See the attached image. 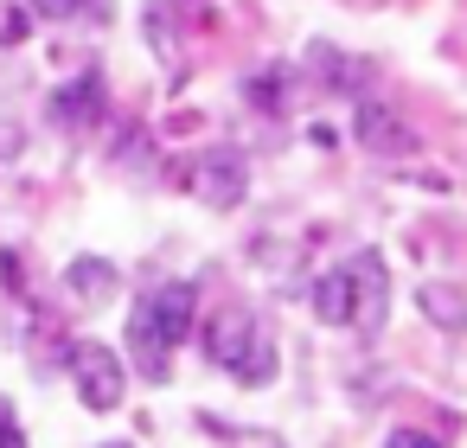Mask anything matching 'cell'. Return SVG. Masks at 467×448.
<instances>
[{
	"instance_id": "9",
	"label": "cell",
	"mask_w": 467,
	"mask_h": 448,
	"mask_svg": "<svg viewBox=\"0 0 467 448\" xmlns=\"http://www.w3.org/2000/svg\"><path fill=\"white\" fill-rule=\"evenodd\" d=\"M71 288H78L84 301H109V295H116V269H109L103 256H78V263H71Z\"/></svg>"
},
{
	"instance_id": "5",
	"label": "cell",
	"mask_w": 467,
	"mask_h": 448,
	"mask_svg": "<svg viewBox=\"0 0 467 448\" xmlns=\"http://www.w3.org/2000/svg\"><path fill=\"white\" fill-rule=\"evenodd\" d=\"M71 384H78V397H84V410H116L122 403V391H129V371H122V359L109 352V346H97V339H78L71 346Z\"/></svg>"
},
{
	"instance_id": "13",
	"label": "cell",
	"mask_w": 467,
	"mask_h": 448,
	"mask_svg": "<svg viewBox=\"0 0 467 448\" xmlns=\"http://www.w3.org/2000/svg\"><path fill=\"white\" fill-rule=\"evenodd\" d=\"M384 448H441V442H435L429 429H390V442H384Z\"/></svg>"
},
{
	"instance_id": "11",
	"label": "cell",
	"mask_w": 467,
	"mask_h": 448,
	"mask_svg": "<svg viewBox=\"0 0 467 448\" xmlns=\"http://www.w3.org/2000/svg\"><path fill=\"white\" fill-rule=\"evenodd\" d=\"M33 14H46V20H78V14H90L97 0H26Z\"/></svg>"
},
{
	"instance_id": "2",
	"label": "cell",
	"mask_w": 467,
	"mask_h": 448,
	"mask_svg": "<svg viewBox=\"0 0 467 448\" xmlns=\"http://www.w3.org/2000/svg\"><path fill=\"white\" fill-rule=\"evenodd\" d=\"M384 307H390V276H384V256H378V250H352L346 263H333V269L314 282V314H320L327 327L378 333V327H384Z\"/></svg>"
},
{
	"instance_id": "6",
	"label": "cell",
	"mask_w": 467,
	"mask_h": 448,
	"mask_svg": "<svg viewBox=\"0 0 467 448\" xmlns=\"http://www.w3.org/2000/svg\"><path fill=\"white\" fill-rule=\"evenodd\" d=\"M358 148L365 154H378V161H397V154H410L416 148V135L397 122V109H384V103H358Z\"/></svg>"
},
{
	"instance_id": "10",
	"label": "cell",
	"mask_w": 467,
	"mask_h": 448,
	"mask_svg": "<svg viewBox=\"0 0 467 448\" xmlns=\"http://www.w3.org/2000/svg\"><path fill=\"white\" fill-rule=\"evenodd\" d=\"M314 78L320 84H333V90H358V78H365V65H346V52H333V46H314Z\"/></svg>"
},
{
	"instance_id": "12",
	"label": "cell",
	"mask_w": 467,
	"mask_h": 448,
	"mask_svg": "<svg viewBox=\"0 0 467 448\" xmlns=\"http://www.w3.org/2000/svg\"><path fill=\"white\" fill-rule=\"evenodd\" d=\"M0 448H26V435H20V422H14V403L0 397Z\"/></svg>"
},
{
	"instance_id": "8",
	"label": "cell",
	"mask_w": 467,
	"mask_h": 448,
	"mask_svg": "<svg viewBox=\"0 0 467 448\" xmlns=\"http://www.w3.org/2000/svg\"><path fill=\"white\" fill-rule=\"evenodd\" d=\"M416 307L441 327V333H467V295L454 282H422L416 288Z\"/></svg>"
},
{
	"instance_id": "4",
	"label": "cell",
	"mask_w": 467,
	"mask_h": 448,
	"mask_svg": "<svg viewBox=\"0 0 467 448\" xmlns=\"http://www.w3.org/2000/svg\"><path fill=\"white\" fill-rule=\"evenodd\" d=\"M186 193L212 212H237L244 193H250V161L237 148H205V154L186 161Z\"/></svg>"
},
{
	"instance_id": "7",
	"label": "cell",
	"mask_w": 467,
	"mask_h": 448,
	"mask_svg": "<svg viewBox=\"0 0 467 448\" xmlns=\"http://www.w3.org/2000/svg\"><path fill=\"white\" fill-rule=\"evenodd\" d=\"M97 116H103V78H97V71H78L65 90H52V122H58V129L78 135V129H90Z\"/></svg>"
},
{
	"instance_id": "14",
	"label": "cell",
	"mask_w": 467,
	"mask_h": 448,
	"mask_svg": "<svg viewBox=\"0 0 467 448\" xmlns=\"http://www.w3.org/2000/svg\"><path fill=\"white\" fill-rule=\"evenodd\" d=\"M103 448H129V442H103Z\"/></svg>"
},
{
	"instance_id": "3",
	"label": "cell",
	"mask_w": 467,
	"mask_h": 448,
	"mask_svg": "<svg viewBox=\"0 0 467 448\" xmlns=\"http://www.w3.org/2000/svg\"><path fill=\"white\" fill-rule=\"evenodd\" d=\"M205 359L224 365V371H231L237 384H250V391L275 378V346L263 339V327H256L250 307H224V314L205 320Z\"/></svg>"
},
{
	"instance_id": "1",
	"label": "cell",
	"mask_w": 467,
	"mask_h": 448,
	"mask_svg": "<svg viewBox=\"0 0 467 448\" xmlns=\"http://www.w3.org/2000/svg\"><path fill=\"white\" fill-rule=\"evenodd\" d=\"M192 327H199V288L192 282H161V288H148L141 301H135V314H129V352H135V365H141V378H167V365H173V352L192 339Z\"/></svg>"
}]
</instances>
